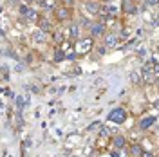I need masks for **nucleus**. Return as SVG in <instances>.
I'll return each instance as SVG.
<instances>
[{
  "label": "nucleus",
  "mask_w": 159,
  "mask_h": 157,
  "mask_svg": "<svg viewBox=\"0 0 159 157\" xmlns=\"http://www.w3.org/2000/svg\"><path fill=\"white\" fill-rule=\"evenodd\" d=\"M125 143H127V141H125L123 136H114V139H112V145L118 148V150H123V148H125Z\"/></svg>",
  "instance_id": "obj_12"
},
{
  "label": "nucleus",
  "mask_w": 159,
  "mask_h": 157,
  "mask_svg": "<svg viewBox=\"0 0 159 157\" xmlns=\"http://www.w3.org/2000/svg\"><path fill=\"white\" fill-rule=\"evenodd\" d=\"M99 7H101V4L96 2V0H83L85 15H99Z\"/></svg>",
  "instance_id": "obj_6"
},
{
  "label": "nucleus",
  "mask_w": 159,
  "mask_h": 157,
  "mask_svg": "<svg viewBox=\"0 0 159 157\" xmlns=\"http://www.w3.org/2000/svg\"><path fill=\"white\" fill-rule=\"evenodd\" d=\"M63 60H65V51L56 49L54 51V61H63Z\"/></svg>",
  "instance_id": "obj_15"
},
{
  "label": "nucleus",
  "mask_w": 159,
  "mask_h": 157,
  "mask_svg": "<svg viewBox=\"0 0 159 157\" xmlns=\"http://www.w3.org/2000/svg\"><path fill=\"white\" fill-rule=\"evenodd\" d=\"M34 2H40V0H25V6H31V4H34Z\"/></svg>",
  "instance_id": "obj_23"
},
{
  "label": "nucleus",
  "mask_w": 159,
  "mask_h": 157,
  "mask_svg": "<svg viewBox=\"0 0 159 157\" xmlns=\"http://www.w3.org/2000/svg\"><path fill=\"white\" fill-rule=\"evenodd\" d=\"M78 34H80V25L78 24H74V25L69 29V38H76L78 40Z\"/></svg>",
  "instance_id": "obj_13"
},
{
  "label": "nucleus",
  "mask_w": 159,
  "mask_h": 157,
  "mask_svg": "<svg viewBox=\"0 0 159 157\" xmlns=\"http://www.w3.org/2000/svg\"><path fill=\"white\" fill-rule=\"evenodd\" d=\"M31 40H33L34 43H45V42H47V34L42 33L40 29H34L33 34H31Z\"/></svg>",
  "instance_id": "obj_10"
},
{
  "label": "nucleus",
  "mask_w": 159,
  "mask_h": 157,
  "mask_svg": "<svg viewBox=\"0 0 159 157\" xmlns=\"http://www.w3.org/2000/svg\"><path fill=\"white\" fill-rule=\"evenodd\" d=\"M119 42H121V38H119V34L116 33V31H110V33H105L103 34V47L105 49H114V47H118Z\"/></svg>",
  "instance_id": "obj_2"
},
{
  "label": "nucleus",
  "mask_w": 159,
  "mask_h": 157,
  "mask_svg": "<svg viewBox=\"0 0 159 157\" xmlns=\"http://www.w3.org/2000/svg\"><path fill=\"white\" fill-rule=\"evenodd\" d=\"M96 127H99V121H94V123H92V125L89 127V130H94Z\"/></svg>",
  "instance_id": "obj_20"
},
{
  "label": "nucleus",
  "mask_w": 159,
  "mask_h": 157,
  "mask_svg": "<svg viewBox=\"0 0 159 157\" xmlns=\"http://www.w3.org/2000/svg\"><path fill=\"white\" fill-rule=\"evenodd\" d=\"M132 2H136V4H138V2H141V0H132Z\"/></svg>",
  "instance_id": "obj_24"
},
{
  "label": "nucleus",
  "mask_w": 159,
  "mask_h": 157,
  "mask_svg": "<svg viewBox=\"0 0 159 157\" xmlns=\"http://www.w3.org/2000/svg\"><path fill=\"white\" fill-rule=\"evenodd\" d=\"M58 4H56V0H43L42 2V7H45V9H54Z\"/></svg>",
  "instance_id": "obj_16"
},
{
  "label": "nucleus",
  "mask_w": 159,
  "mask_h": 157,
  "mask_svg": "<svg viewBox=\"0 0 159 157\" xmlns=\"http://www.w3.org/2000/svg\"><path fill=\"white\" fill-rule=\"evenodd\" d=\"M154 123H156V118H154V116L143 118V119H141V123H139V128H141V130H148V128L152 127Z\"/></svg>",
  "instance_id": "obj_11"
},
{
  "label": "nucleus",
  "mask_w": 159,
  "mask_h": 157,
  "mask_svg": "<svg viewBox=\"0 0 159 157\" xmlns=\"http://www.w3.org/2000/svg\"><path fill=\"white\" fill-rule=\"evenodd\" d=\"M121 11L125 15H136L138 13L136 2H132V0H121Z\"/></svg>",
  "instance_id": "obj_8"
},
{
  "label": "nucleus",
  "mask_w": 159,
  "mask_h": 157,
  "mask_svg": "<svg viewBox=\"0 0 159 157\" xmlns=\"http://www.w3.org/2000/svg\"><path fill=\"white\" fill-rule=\"evenodd\" d=\"M125 119H127V112H125L123 108H114V110L109 114V121H112V123H118V125H121Z\"/></svg>",
  "instance_id": "obj_7"
},
{
  "label": "nucleus",
  "mask_w": 159,
  "mask_h": 157,
  "mask_svg": "<svg viewBox=\"0 0 159 157\" xmlns=\"http://www.w3.org/2000/svg\"><path fill=\"white\" fill-rule=\"evenodd\" d=\"M141 157H154V154H150V152H143Z\"/></svg>",
  "instance_id": "obj_22"
},
{
  "label": "nucleus",
  "mask_w": 159,
  "mask_h": 157,
  "mask_svg": "<svg viewBox=\"0 0 159 157\" xmlns=\"http://www.w3.org/2000/svg\"><path fill=\"white\" fill-rule=\"evenodd\" d=\"M145 4H147V6H152V7H154V6H157V0H145Z\"/></svg>",
  "instance_id": "obj_19"
},
{
  "label": "nucleus",
  "mask_w": 159,
  "mask_h": 157,
  "mask_svg": "<svg viewBox=\"0 0 159 157\" xmlns=\"http://www.w3.org/2000/svg\"><path fill=\"white\" fill-rule=\"evenodd\" d=\"M52 13H54V18L58 20V22H69L72 18V9L63 7V6H56L52 9Z\"/></svg>",
  "instance_id": "obj_3"
},
{
  "label": "nucleus",
  "mask_w": 159,
  "mask_h": 157,
  "mask_svg": "<svg viewBox=\"0 0 159 157\" xmlns=\"http://www.w3.org/2000/svg\"><path fill=\"white\" fill-rule=\"evenodd\" d=\"M87 29H89V34L90 38H103V34L107 33V27H105V24L103 22H99V20H94V22H89V25H87Z\"/></svg>",
  "instance_id": "obj_1"
},
{
  "label": "nucleus",
  "mask_w": 159,
  "mask_h": 157,
  "mask_svg": "<svg viewBox=\"0 0 159 157\" xmlns=\"http://www.w3.org/2000/svg\"><path fill=\"white\" fill-rule=\"evenodd\" d=\"M20 15L24 16L25 20H29V22H38V13H36V9H33L31 6H20Z\"/></svg>",
  "instance_id": "obj_5"
},
{
  "label": "nucleus",
  "mask_w": 159,
  "mask_h": 157,
  "mask_svg": "<svg viewBox=\"0 0 159 157\" xmlns=\"http://www.w3.org/2000/svg\"><path fill=\"white\" fill-rule=\"evenodd\" d=\"M38 25H40V31L45 33V34H49V33L54 31V25H52L47 18H38Z\"/></svg>",
  "instance_id": "obj_9"
},
{
  "label": "nucleus",
  "mask_w": 159,
  "mask_h": 157,
  "mask_svg": "<svg viewBox=\"0 0 159 157\" xmlns=\"http://www.w3.org/2000/svg\"><path fill=\"white\" fill-rule=\"evenodd\" d=\"M130 152H132V155L134 157H141L143 148H141V145H132V146H130Z\"/></svg>",
  "instance_id": "obj_14"
},
{
  "label": "nucleus",
  "mask_w": 159,
  "mask_h": 157,
  "mask_svg": "<svg viewBox=\"0 0 159 157\" xmlns=\"http://www.w3.org/2000/svg\"><path fill=\"white\" fill-rule=\"evenodd\" d=\"M92 45H94V40L87 36V38H78L76 42V51L74 52H80V54H87L90 49H92Z\"/></svg>",
  "instance_id": "obj_4"
},
{
  "label": "nucleus",
  "mask_w": 159,
  "mask_h": 157,
  "mask_svg": "<svg viewBox=\"0 0 159 157\" xmlns=\"http://www.w3.org/2000/svg\"><path fill=\"white\" fill-rule=\"evenodd\" d=\"M130 81L134 85H141V72H132L130 74Z\"/></svg>",
  "instance_id": "obj_17"
},
{
  "label": "nucleus",
  "mask_w": 159,
  "mask_h": 157,
  "mask_svg": "<svg viewBox=\"0 0 159 157\" xmlns=\"http://www.w3.org/2000/svg\"><path fill=\"white\" fill-rule=\"evenodd\" d=\"M16 103H18V108H22V107H24V101H22V98H20V96L16 98Z\"/></svg>",
  "instance_id": "obj_21"
},
{
  "label": "nucleus",
  "mask_w": 159,
  "mask_h": 157,
  "mask_svg": "<svg viewBox=\"0 0 159 157\" xmlns=\"http://www.w3.org/2000/svg\"><path fill=\"white\" fill-rule=\"evenodd\" d=\"M99 136H101V137H107V136H109V128L101 127V132H99Z\"/></svg>",
  "instance_id": "obj_18"
}]
</instances>
